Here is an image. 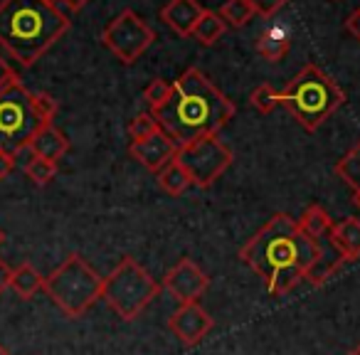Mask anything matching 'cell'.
Instances as JSON below:
<instances>
[{
  "label": "cell",
  "mask_w": 360,
  "mask_h": 355,
  "mask_svg": "<svg viewBox=\"0 0 360 355\" xmlns=\"http://www.w3.org/2000/svg\"><path fill=\"white\" fill-rule=\"evenodd\" d=\"M11 279H13V269L0 259V296H3L6 289H11Z\"/></svg>",
  "instance_id": "cell-35"
},
{
  "label": "cell",
  "mask_w": 360,
  "mask_h": 355,
  "mask_svg": "<svg viewBox=\"0 0 360 355\" xmlns=\"http://www.w3.org/2000/svg\"><path fill=\"white\" fill-rule=\"evenodd\" d=\"M155 131H160V126H158V121H155V116L150 114V111H143V114H136V116H134V121L129 124L131 143H134V141L148 138V136H153Z\"/></svg>",
  "instance_id": "cell-28"
},
{
  "label": "cell",
  "mask_w": 360,
  "mask_h": 355,
  "mask_svg": "<svg viewBox=\"0 0 360 355\" xmlns=\"http://www.w3.org/2000/svg\"><path fill=\"white\" fill-rule=\"evenodd\" d=\"M286 3H289V0H250L255 15H262V18H271L274 13H279Z\"/></svg>",
  "instance_id": "cell-30"
},
{
  "label": "cell",
  "mask_w": 360,
  "mask_h": 355,
  "mask_svg": "<svg viewBox=\"0 0 360 355\" xmlns=\"http://www.w3.org/2000/svg\"><path fill=\"white\" fill-rule=\"evenodd\" d=\"M0 355H11V353H8V350L3 348V345H0Z\"/></svg>",
  "instance_id": "cell-39"
},
{
  "label": "cell",
  "mask_w": 360,
  "mask_h": 355,
  "mask_svg": "<svg viewBox=\"0 0 360 355\" xmlns=\"http://www.w3.org/2000/svg\"><path fill=\"white\" fill-rule=\"evenodd\" d=\"M3 245H6V232L0 230V247H3Z\"/></svg>",
  "instance_id": "cell-37"
},
{
  "label": "cell",
  "mask_w": 360,
  "mask_h": 355,
  "mask_svg": "<svg viewBox=\"0 0 360 355\" xmlns=\"http://www.w3.org/2000/svg\"><path fill=\"white\" fill-rule=\"evenodd\" d=\"M18 79H20V77L15 75V70H13V67L0 57V91L6 89V86H11L13 82H18Z\"/></svg>",
  "instance_id": "cell-31"
},
{
  "label": "cell",
  "mask_w": 360,
  "mask_h": 355,
  "mask_svg": "<svg viewBox=\"0 0 360 355\" xmlns=\"http://www.w3.org/2000/svg\"><path fill=\"white\" fill-rule=\"evenodd\" d=\"M70 30V18L50 0H0V47L32 67Z\"/></svg>",
  "instance_id": "cell-2"
},
{
  "label": "cell",
  "mask_w": 360,
  "mask_h": 355,
  "mask_svg": "<svg viewBox=\"0 0 360 355\" xmlns=\"http://www.w3.org/2000/svg\"><path fill=\"white\" fill-rule=\"evenodd\" d=\"M343 264H345V259H343L340 254H335V257L321 254V257H319V262H316V264L311 266V269H306L304 279L309 281V284H314V286H321L323 281H328L330 276H333L335 271H338Z\"/></svg>",
  "instance_id": "cell-24"
},
{
  "label": "cell",
  "mask_w": 360,
  "mask_h": 355,
  "mask_svg": "<svg viewBox=\"0 0 360 355\" xmlns=\"http://www.w3.org/2000/svg\"><path fill=\"white\" fill-rule=\"evenodd\" d=\"M155 40V32L139 13L124 11L104 27L101 42L104 47L121 62V65H134Z\"/></svg>",
  "instance_id": "cell-9"
},
{
  "label": "cell",
  "mask_w": 360,
  "mask_h": 355,
  "mask_svg": "<svg viewBox=\"0 0 360 355\" xmlns=\"http://www.w3.org/2000/svg\"><path fill=\"white\" fill-rule=\"evenodd\" d=\"M170 89H173V84H168L165 79H153L148 86H146L143 99H146V104L150 106V111H155L158 106L165 104V99L170 96Z\"/></svg>",
  "instance_id": "cell-29"
},
{
  "label": "cell",
  "mask_w": 360,
  "mask_h": 355,
  "mask_svg": "<svg viewBox=\"0 0 360 355\" xmlns=\"http://www.w3.org/2000/svg\"><path fill=\"white\" fill-rule=\"evenodd\" d=\"M40 129L30 106V91L20 79L0 91V150L18 155Z\"/></svg>",
  "instance_id": "cell-8"
},
{
  "label": "cell",
  "mask_w": 360,
  "mask_h": 355,
  "mask_svg": "<svg viewBox=\"0 0 360 355\" xmlns=\"http://www.w3.org/2000/svg\"><path fill=\"white\" fill-rule=\"evenodd\" d=\"M13 170H15V155L0 150V181H6Z\"/></svg>",
  "instance_id": "cell-33"
},
{
  "label": "cell",
  "mask_w": 360,
  "mask_h": 355,
  "mask_svg": "<svg viewBox=\"0 0 360 355\" xmlns=\"http://www.w3.org/2000/svg\"><path fill=\"white\" fill-rule=\"evenodd\" d=\"M30 106H32V114H35V119L42 124H52V119L57 116V111H60V104H57V99L52 94H47V91H35L32 94L30 91Z\"/></svg>",
  "instance_id": "cell-26"
},
{
  "label": "cell",
  "mask_w": 360,
  "mask_h": 355,
  "mask_svg": "<svg viewBox=\"0 0 360 355\" xmlns=\"http://www.w3.org/2000/svg\"><path fill=\"white\" fill-rule=\"evenodd\" d=\"M101 279L82 254H70L45 279V291L67 318H82L101 299Z\"/></svg>",
  "instance_id": "cell-4"
},
{
  "label": "cell",
  "mask_w": 360,
  "mask_h": 355,
  "mask_svg": "<svg viewBox=\"0 0 360 355\" xmlns=\"http://www.w3.org/2000/svg\"><path fill=\"white\" fill-rule=\"evenodd\" d=\"M22 168H25L27 178H30V181L35 183V186H40V188L50 186V183L55 181V175H57V163L45 160V158H37V155H30Z\"/></svg>",
  "instance_id": "cell-25"
},
{
  "label": "cell",
  "mask_w": 360,
  "mask_h": 355,
  "mask_svg": "<svg viewBox=\"0 0 360 355\" xmlns=\"http://www.w3.org/2000/svg\"><path fill=\"white\" fill-rule=\"evenodd\" d=\"M353 202H355V207L360 210V193H355V198H353Z\"/></svg>",
  "instance_id": "cell-36"
},
{
  "label": "cell",
  "mask_w": 360,
  "mask_h": 355,
  "mask_svg": "<svg viewBox=\"0 0 360 355\" xmlns=\"http://www.w3.org/2000/svg\"><path fill=\"white\" fill-rule=\"evenodd\" d=\"M205 8L198 0H168L160 11V20L180 37H191Z\"/></svg>",
  "instance_id": "cell-13"
},
{
  "label": "cell",
  "mask_w": 360,
  "mask_h": 355,
  "mask_svg": "<svg viewBox=\"0 0 360 355\" xmlns=\"http://www.w3.org/2000/svg\"><path fill=\"white\" fill-rule=\"evenodd\" d=\"M343 104L345 91L316 65H306L289 86L279 91V106H284L309 134L319 131Z\"/></svg>",
  "instance_id": "cell-3"
},
{
  "label": "cell",
  "mask_w": 360,
  "mask_h": 355,
  "mask_svg": "<svg viewBox=\"0 0 360 355\" xmlns=\"http://www.w3.org/2000/svg\"><path fill=\"white\" fill-rule=\"evenodd\" d=\"M299 237L301 232L296 227L294 217L279 212L242 247L240 259L247 266H252L262 279H266L279 266L296 264V259H299Z\"/></svg>",
  "instance_id": "cell-5"
},
{
  "label": "cell",
  "mask_w": 360,
  "mask_h": 355,
  "mask_svg": "<svg viewBox=\"0 0 360 355\" xmlns=\"http://www.w3.org/2000/svg\"><path fill=\"white\" fill-rule=\"evenodd\" d=\"M225 30H227L225 20H222L215 11H205L200 20H198V25H195V30H193L191 37H195L200 45L210 47V45H215L222 35H225Z\"/></svg>",
  "instance_id": "cell-20"
},
{
  "label": "cell",
  "mask_w": 360,
  "mask_h": 355,
  "mask_svg": "<svg viewBox=\"0 0 360 355\" xmlns=\"http://www.w3.org/2000/svg\"><path fill=\"white\" fill-rule=\"evenodd\" d=\"M158 186H160V191H165L168 195H173V198H178V195H183V193L191 188V181H188V175L180 170V165L175 163V160H170L168 165H165L163 170H158Z\"/></svg>",
  "instance_id": "cell-22"
},
{
  "label": "cell",
  "mask_w": 360,
  "mask_h": 355,
  "mask_svg": "<svg viewBox=\"0 0 360 355\" xmlns=\"http://www.w3.org/2000/svg\"><path fill=\"white\" fill-rule=\"evenodd\" d=\"M335 175L350 188L353 193H360V143H355L343 158L335 163Z\"/></svg>",
  "instance_id": "cell-21"
},
{
  "label": "cell",
  "mask_w": 360,
  "mask_h": 355,
  "mask_svg": "<svg viewBox=\"0 0 360 355\" xmlns=\"http://www.w3.org/2000/svg\"><path fill=\"white\" fill-rule=\"evenodd\" d=\"M175 150H178V143H175L165 131H155V134L148 136V138L134 141L129 153H131V158L139 160L146 170L158 173V170H163L165 165L175 158Z\"/></svg>",
  "instance_id": "cell-12"
},
{
  "label": "cell",
  "mask_w": 360,
  "mask_h": 355,
  "mask_svg": "<svg viewBox=\"0 0 360 355\" xmlns=\"http://www.w3.org/2000/svg\"><path fill=\"white\" fill-rule=\"evenodd\" d=\"M50 3L57 8H65V11H70V13H77V11H82L89 0H50Z\"/></svg>",
  "instance_id": "cell-34"
},
{
  "label": "cell",
  "mask_w": 360,
  "mask_h": 355,
  "mask_svg": "<svg viewBox=\"0 0 360 355\" xmlns=\"http://www.w3.org/2000/svg\"><path fill=\"white\" fill-rule=\"evenodd\" d=\"M207 286H210L207 274L188 257H183L163 279V289L178 304H195V301H200V296L207 291Z\"/></svg>",
  "instance_id": "cell-10"
},
{
  "label": "cell",
  "mask_w": 360,
  "mask_h": 355,
  "mask_svg": "<svg viewBox=\"0 0 360 355\" xmlns=\"http://www.w3.org/2000/svg\"><path fill=\"white\" fill-rule=\"evenodd\" d=\"M296 227H299V232H304L306 237H311V240H321V237L330 232L333 220H330V215L321 205H309L304 210V215L296 220Z\"/></svg>",
  "instance_id": "cell-17"
},
{
  "label": "cell",
  "mask_w": 360,
  "mask_h": 355,
  "mask_svg": "<svg viewBox=\"0 0 360 355\" xmlns=\"http://www.w3.org/2000/svg\"><path fill=\"white\" fill-rule=\"evenodd\" d=\"M348 355H360V345H355V348L353 350H350V353Z\"/></svg>",
  "instance_id": "cell-38"
},
{
  "label": "cell",
  "mask_w": 360,
  "mask_h": 355,
  "mask_svg": "<svg viewBox=\"0 0 360 355\" xmlns=\"http://www.w3.org/2000/svg\"><path fill=\"white\" fill-rule=\"evenodd\" d=\"M150 114L155 116L160 131H165L178 146H186L202 136L220 134L235 119L237 106L198 67H191L173 82L165 104Z\"/></svg>",
  "instance_id": "cell-1"
},
{
  "label": "cell",
  "mask_w": 360,
  "mask_h": 355,
  "mask_svg": "<svg viewBox=\"0 0 360 355\" xmlns=\"http://www.w3.org/2000/svg\"><path fill=\"white\" fill-rule=\"evenodd\" d=\"M328 240L333 250L343 257L345 262L360 259V220L358 217H345L340 222H333L328 232Z\"/></svg>",
  "instance_id": "cell-15"
},
{
  "label": "cell",
  "mask_w": 360,
  "mask_h": 355,
  "mask_svg": "<svg viewBox=\"0 0 360 355\" xmlns=\"http://www.w3.org/2000/svg\"><path fill=\"white\" fill-rule=\"evenodd\" d=\"M173 160L188 175L191 186L210 188L235 163V153L217 136H202V138H195L186 146H178Z\"/></svg>",
  "instance_id": "cell-7"
},
{
  "label": "cell",
  "mask_w": 360,
  "mask_h": 355,
  "mask_svg": "<svg viewBox=\"0 0 360 355\" xmlns=\"http://www.w3.org/2000/svg\"><path fill=\"white\" fill-rule=\"evenodd\" d=\"M217 15L225 20V25L245 27L255 18V11H252L250 0H225V6L217 11Z\"/></svg>",
  "instance_id": "cell-23"
},
{
  "label": "cell",
  "mask_w": 360,
  "mask_h": 355,
  "mask_svg": "<svg viewBox=\"0 0 360 355\" xmlns=\"http://www.w3.org/2000/svg\"><path fill=\"white\" fill-rule=\"evenodd\" d=\"M42 286H45V279H42V274L30 264V262H22L18 269H13L11 289L15 291L20 299H32Z\"/></svg>",
  "instance_id": "cell-18"
},
{
  "label": "cell",
  "mask_w": 360,
  "mask_h": 355,
  "mask_svg": "<svg viewBox=\"0 0 360 355\" xmlns=\"http://www.w3.org/2000/svg\"><path fill=\"white\" fill-rule=\"evenodd\" d=\"M250 101L259 114H271V111L279 106V91H276L271 84H259L250 94Z\"/></svg>",
  "instance_id": "cell-27"
},
{
  "label": "cell",
  "mask_w": 360,
  "mask_h": 355,
  "mask_svg": "<svg viewBox=\"0 0 360 355\" xmlns=\"http://www.w3.org/2000/svg\"><path fill=\"white\" fill-rule=\"evenodd\" d=\"M289 47H291V37L284 27L279 25H271L257 37V52L259 57H264L266 62H279L289 55Z\"/></svg>",
  "instance_id": "cell-16"
},
{
  "label": "cell",
  "mask_w": 360,
  "mask_h": 355,
  "mask_svg": "<svg viewBox=\"0 0 360 355\" xmlns=\"http://www.w3.org/2000/svg\"><path fill=\"white\" fill-rule=\"evenodd\" d=\"M301 281H304V269L296 264H289V266H279V269L271 271L264 279V284L271 296H284V294H289L291 289H296Z\"/></svg>",
  "instance_id": "cell-19"
},
{
  "label": "cell",
  "mask_w": 360,
  "mask_h": 355,
  "mask_svg": "<svg viewBox=\"0 0 360 355\" xmlns=\"http://www.w3.org/2000/svg\"><path fill=\"white\" fill-rule=\"evenodd\" d=\"M215 325V318L200 304H180L178 311L168 318V328L183 345H198Z\"/></svg>",
  "instance_id": "cell-11"
},
{
  "label": "cell",
  "mask_w": 360,
  "mask_h": 355,
  "mask_svg": "<svg viewBox=\"0 0 360 355\" xmlns=\"http://www.w3.org/2000/svg\"><path fill=\"white\" fill-rule=\"evenodd\" d=\"M345 30H348L350 35H353V40L360 45V6L348 15V20H345Z\"/></svg>",
  "instance_id": "cell-32"
},
{
  "label": "cell",
  "mask_w": 360,
  "mask_h": 355,
  "mask_svg": "<svg viewBox=\"0 0 360 355\" xmlns=\"http://www.w3.org/2000/svg\"><path fill=\"white\" fill-rule=\"evenodd\" d=\"M158 291L160 286L153 276L134 257H124L101 284V299L121 321H136L158 296Z\"/></svg>",
  "instance_id": "cell-6"
},
{
  "label": "cell",
  "mask_w": 360,
  "mask_h": 355,
  "mask_svg": "<svg viewBox=\"0 0 360 355\" xmlns=\"http://www.w3.org/2000/svg\"><path fill=\"white\" fill-rule=\"evenodd\" d=\"M27 150L37 158H45L57 163L60 158H65L67 150H70V138L57 129L55 124H42L40 129L32 134L30 143H27Z\"/></svg>",
  "instance_id": "cell-14"
}]
</instances>
